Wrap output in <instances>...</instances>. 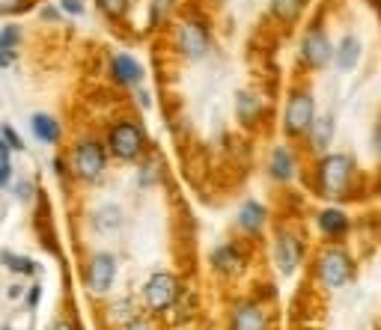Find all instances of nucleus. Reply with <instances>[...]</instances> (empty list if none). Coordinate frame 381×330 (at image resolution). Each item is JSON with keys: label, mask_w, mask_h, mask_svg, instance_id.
<instances>
[{"label": "nucleus", "mask_w": 381, "mask_h": 330, "mask_svg": "<svg viewBox=\"0 0 381 330\" xmlns=\"http://www.w3.org/2000/svg\"><path fill=\"white\" fill-rule=\"evenodd\" d=\"M113 277H117V259L110 253H95L90 259V268H87V286L95 294H105L113 286Z\"/></svg>", "instance_id": "obj_10"}, {"label": "nucleus", "mask_w": 381, "mask_h": 330, "mask_svg": "<svg viewBox=\"0 0 381 330\" xmlns=\"http://www.w3.org/2000/svg\"><path fill=\"white\" fill-rule=\"evenodd\" d=\"M143 298L152 309H170L179 301V280L170 271H158L146 280L143 286Z\"/></svg>", "instance_id": "obj_5"}, {"label": "nucleus", "mask_w": 381, "mask_h": 330, "mask_svg": "<svg viewBox=\"0 0 381 330\" xmlns=\"http://www.w3.org/2000/svg\"><path fill=\"white\" fill-rule=\"evenodd\" d=\"M110 152L122 161H135L143 152V131L135 122H120L110 131Z\"/></svg>", "instance_id": "obj_6"}, {"label": "nucleus", "mask_w": 381, "mask_h": 330, "mask_svg": "<svg viewBox=\"0 0 381 330\" xmlns=\"http://www.w3.org/2000/svg\"><path fill=\"white\" fill-rule=\"evenodd\" d=\"M209 262H212V268L218 274H224V277H233V274L241 271V253H239L236 244H218L212 250Z\"/></svg>", "instance_id": "obj_14"}, {"label": "nucleus", "mask_w": 381, "mask_h": 330, "mask_svg": "<svg viewBox=\"0 0 381 330\" xmlns=\"http://www.w3.org/2000/svg\"><path fill=\"white\" fill-rule=\"evenodd\" d=\"M370 143H372V152H375V155H381V117L375 119V128H372V140H370Z\"/></svg>", "instance_id": "obj_29"}, {"label": "nucleus", "mask_w": 381, "mask_h": 330, "mask_svg": "<svg viewBox=\"0 0 381 330\" xmlns=\"http://www.w3.org/2000/svg\"><path fill=\"white\" fill-rule=\"evenodd\" d=\"M60 6L69 15H80V12H84V0H60Z\"/></svg>", "instance_id": "obj_28"}, {"label": "nucleus", "mask_w": 381, "mask_h": 330, "mask_svg": "<svg viewBox=\"0 0 381 330\" xmlns=\"http://www.w3.org/2000/svg\"><path fill=\"white\" fill-rule=\"evenodd\" d=\"M170 4H173V0H152V21L155 24L170 12Z\"/></svg>", "instance_id": "obj_27"}, {"label": "nucleus", "mask_w": 381, "mask_h": 330, "mask_svg": "<svg viewBox=\"0 0 381 330\" xmlns=\"http://www.w3.org/2000/svg\"><path fill=\"white\" fill-rule=\"evenodd\" d=\"M51 330H72V324H69V321H57Z\"/></svg>", "instance_id": "obj_37"}, {"label": "nucleus", "mask_w": 381, "mask_h": 330, "mask_svg": "<svg viewBox=\"0 0 381 330\" xmlns=\"http://www.w3.org/2000/svg\"><path fill=\"white\" fill-rule=\"evenodd\" d=\"M239 229L247 235H259L262 226H265V206L256 203V200H247L241 208H239Z\"/></svg>", "instance_id": "obj_16"}, {"label": "nucleus", "mask_w": 381, "mask_h": 330, "mask_svg": "<svg viewBox=\"0 0 381 330\" xmlns=\"http://www.w3.org/2000/svg\"><path fill=\"white\" fill-rule=\"evenodd\" d=\"M301 60L310 69H325L330 63V42L322 27H310L301 39Z\"/></svg>", "instance_id": "obj_9"}, {"label": "nucleus", "mask_w": 381, "mask_h": 330, "mask_svg": "<svg viewBox=\"0 0 381 330\" xmlns=\"http://www.w3.org/2000/svg\"><path fill=\"white\" fill-rule=\"evenodd\" d=\"M105 149H102V143H95V140H84L75 149V173L80 179H87V181H95L98 176L105 173Z\"/></svg>", "instance_id": "obj_7"}, {"label": "nucleus", "mask_w": 381, "mask_h": 330, "mask_svg": "<svg viewBox=\"0 0 381 330\" xmlns=\"http://www.w3.org/2000/svg\"><path fill=\"white\" fill-rule=\"evenodd\" d=\"M330 57H334V65L340 72L357 69V63H360V39L352 36V33H345V36H340V42L330 48Z\"/></svg>", "instance_id": "obj_11"}, {"label": "nucleus", "mask_w": 381, "mask_h": 330, "mask_svg": "<svg viewBox=\"0 0 381 330\" xmlns=\"http://www.w3.org/2000/svg\"><path fill=\"white\" fill-rule=\"evenodd\" d=\"M93 223L102 229V233H117V229L122 226V208L108 203V206H102V208L93 214Z\"/></svg>", "instance_id": "obj_19"}, {"label": "nucleus", "mask_w": 381, "mask_h": 330, "mask_svg": "<svg viewBox=\"0 0 381 330\" xmlns=\"http://www.w3.org/2000/svg\"><path fill=\"white\" fill-rule=\"evenodd\" d=\"M274 259H277V268L280 274H295L301 268V259H304V250H301V241H298L289 229H280L277 233V241H274Z\"/></svg>", "instance_id": "obj_8"}, {"label": "nucleus", "mask_w": 381, "mask_h": 330, "mask_svg": "<svg viewBox=\"0 0 381 330\" xmlns=\"http://www.w3.org/2000/svg\"><path fill=\"white\" fill-rule=\"evenodd\" d=\"M295 176V155L289 149H274L271 155V179L289 181Z\"/></svg>", "instance_id": "obj_20"}, {"label": "nucleus", "mask_w": 381, "mask_h": 330, "mask_svg": "<svg viewBox=\"0 0 381 330\" xmlns=\"http://www.w3.org/2000/svg\"><path fill=\"white\" fill-rule=\"evenodd\" d=\"M15 42H19V30L15 27L0 30V51H15Z\"/></svg>", "instance_id": "obj_24"}, {"label": "nucleus", "mask_w": 381, "mask_h": 330, "mask_svg": "<svg viewBox=\"0 0 381 330\" xmlns=\"http://www.w3.org/2000/svg\"><path fill=\"white\" fill-rule=\"evenodd\" d=\"M30 125H33V134H36L42 143H57L60 140V125L51 117H45V113H36V117L30 119Z\"/></svg>", "instance_id": "obj_21"}, {"label": "nucleus", "mask_w": 381, "mask_h": 330, "mask_svg": "<svg viewBox=\"0 0 381 330\" xmlns=\"http://www.w3.org/2000/svg\"><path fill=\"white\" fill-rule=\"evenodd\" d=\"M9 179H12V170L9 167H0V188H6Z\"/></svg>", "instance_id": "obj_35"}, {"label": "nucleus", "mask_w": 381, "mask_h": 330, "mask_svg": "<svg viewBox=\"0 0 381 330\" xmlns=\"http://www.w3.org/2000/svg\"><path fill=\"white\" fill-rule=\"evenodd\" d=\"M176 45H179L182 57H188L191 63H200L212 48V33L200 18H191L188 15V18H182V24L176 30Z\"/></svg>", "instance_id": "obj_4"}, {"label": "nucleus", "mask_w": 381, "mask_h": 330, "mask_svg": "<svg viewBox=\"0 0 381 330\" xmlns=\"http://www.w3.org/2000/svg\"><path fill=\"white\" fill-rule=\"evenodd\" d=\"M229 330H268V319L256 304H239L229 319Z\"/></svg>", "instance_id": "obj_12"}, {"label": "nucleus", "mask_w": 381, "mask_h": 330, "mask_svg": "<svg viewBox=\"0 0 381 330\" xmlns=\"http://www.w3.org/2000/svg\"><path fill=\"white\" fill-rule=\"evenodd\" d=\"M137 98H140V105H149V92H143V90H140V92H137Z\"/></svg>", "instance_id": "obj_38"}, {"label": "nucleus", "mask_w": 381, "mask_h": 330, "mask_svg": "<svg viewBox=\"0 0 381 330\" xmlns=\"http://www.w3.org/2000/svg\"><path fill=\"white\" fill-rule=\"evenodd\" d=\"M110 72H113V78H117L122 87H137L140 80H143L140 63H137L135 57H128V54H117V57H113Z\"/></svg>", "instance_id": "obj_15"}, {"label": "nucleus", "mask_w": 381, "mask_h": 330, "mask_svg": "<svg viewBox=\"0 0 381 330\" xmlns=\"http://www.w3.org/2000/svg\"><path fill=\"white\" fill-rule=\"evenodd\" d=\"M316 223H319V229L328 238H340V235L349 233V218H345L343 208H325Z\"/></svg>", "instance_id": "obj_17"}, {"label": "nucleus", "mask_w": 381, "mask_h": 330, "mask_svg": "<svg viewBox=\"0 0 381 330\" xmlns=\"http://www.w3.org/2000/svg\"><path fill=\"white\" fill-rule=\"evenodd\" d=\"M155 181H158V164L149 161L146 167L140 170V185H155Z\"/></svg>", "instance_id": "obj_25"}, {"label": "nucleus", "mask_w": 381, "mask_h": 330, "mask_svg": "<svg viewBox=\"0 0 381 330\" xmlns=\"http://www.w3.org/2000/svg\"><path fill=\"white\" fill-rule=\"evenodd\" d=\"M0 262H4V265L6 268H12L15 274H33V271H36V265H33V262L30 259H24V256H12V253H0Z\"/></svg>", "instance_id": "obj_23"}, {"label": "nucleus", "mask_w": 381, "mask_h": 330, "mask_svg": "<svg viewBox=\"0 0 381 330\" xmlns=\"http://www.w3.org/2000/svg\"><path fill=\"white\" fill-rule=\"evenodd\" d=\"M334 128H337V122H334L330 113H322V117L313 119V125H310V143H313V149H328V143L334 140Z\"/></svg>", "instance_id": "obj_18"}, {"label": "nucleus", "mask_w": 381, "mask_h": 330, "mask_svg": "<svg viewBox=\"0 0 381 330\" xmlns=\"http://www.w3.org/2000/svg\"><path fill=\"white\" fill-rule=\"evenodd\" d=\"M98 4H102V9L108 15H122L125 6H128V0H98Z\"/></svg>", "instance_id": "obj_26"}, {"label": "nucleus", "mask_w": 381, "mask_h": 330, "mask_svg": "<svg viewBox=\"0 0 381 330\" xmlns=\"http://www.w3.org/2000/svg\"><path fill=\"white\" fill-rule=\"evenodd\" d=\"M15 60V51H0V65H12Z\"/></svg>", "instance_id": "obj_36"}, {"label": "nucleus", "mask_w": 381, "mask_h": 330, "mask_svg": "<svg viewBox=\"0 0 381 330\" xmlns=\"http://www.w3.org/2000/svg\"><path fill=\"white\" fill-rule=\"evenodd\" d=\"M355 179V161L349 155H340V152H330L319 161V185L325 191V196H334V200H340V196L349 191Z\"/></svg>", "instance_id": "obj_1"}, {"label": "nucleus", "mask_w": 381, "mask_h": 330, "mask_svg": "<svg viewBox=\"0 0 381 330\" xmlns=\"http://www.w3.org/2000/svg\"><path fill=\"white\" fill-rule=\"evenodd\" d=\"M304 12V0H271V15L277 21H295Z\"/></svg>", "instance_id": "obj_22"}, {"label": "nucleus", "mask_w": 381, "mask_h": 330, "mask_svg": "<svg viewBox=\"0 0 381 330\" xmlns=\"http://www.w3.org/2000/svg\"><path fill=\"white\" fill-rule=\"evenodd\" d=\"M21 4H24V0H0V12H4V15L19 12V9H21Z\"/></svg>", "instance_id": "obj_31"}, {"label": "nucleus", "mask_w": 381, "mask_h": 330, "mask_svg": "<svg viewBox=\"0 0 381 330\" xmlns=\"http://www.w3.org/2000/svg\"><path fill=\"white\" fill-rule=\"evenodd\" d=\"M316 277L328 289H343L352 283V259L340 247H328L316 259Z\"/></svg>", "instance_id": "obj_3"}, {"label": "nucleus", "mask_w": 381, "mask_h": 330, "mask_svg": "<svg viewBox=\"0 0 381 330\" xmlns=\"http://www.w3.org/2000/svg\"><path fill=\"white\" fill-rule=\"evenodd\" d=\"M316 98L304 90H295L289 98H286V107H283V128L289 137H301L310 131L313 119H316Z\"/></svg>", "instance_id": "obj_2"}, {"label": "nucleus", "mask_w": 381, "mask_h": 330, "mask_svg": "<svg viewBox=\"0 0 381 330\" xmlns=\"http://www.w3.org/2000/svg\"><path fill=\"white\" fill-rule=\"evenodd\" d=\"M0 167H9V146L0 143Z\"/></svg>", "instance_id": "obj_34"}, {"label": "nucleus", "mask_w": 381, "mask_h": 330, "mask_svg": "<svg viewBox=\"0 0 381 330\" xmlns=\"http://www.w3.org/2000/svg\"><path fill=\"white\" fill-rule=\"evenodd\" d=\"M262 98L254 92V90H239L236 92V117L241 125H256L262 119Z\"/></svg>", "instance_id": "obj_13"}, {"label": "nucleus", "mask_w": 381, "mask_h": 330, "mask_svg": "<svg viewBox=\"0 0 381 330\" xmlns=\"http://www.w3.org/2000/svg\"><path fill=\"white\" fill-rule=\"evenodd\" d=\"M4 330H9V327H4Z\"/></svg>", "instance_id": "obj_39"}, {"label": "nucleus", "mask_w": 381, "mask_h": 330, "mask_svg": "<svg viewBox=\"0 0 381 330\" xmlns=\"http://www.w3.org/2000/svg\"><path fill=\"white\" fill-rule=\"evenodd\" d=\"M125 330H152V324L143 321V319H131V321L125 324Z\"/></svg>", "instance_id": "obj_32"}, {"label": "nucleus", "mask_w": 381, "mask_h": 330, "mask_svg": "<svg viewBox=\"0 0 381 330\" xmlns=\"http://www.w3.org/2000/svg\"><path fill=\"white\" fill-rule=\"evenodd\" d=\"M39 294H42V289H39V286H33V289L27 292V304H30V307H36V304H39Z\"/></svg>", "instance_id": "obj_33"}, {"label": "nucleus", "mask_w": 381, "mask_h": 330, "mask_svg": "<svg viewBox=\"0 0 381 330\" xmlns=\"http://www.w3.org/2000/svg\"><path fill=\"white\" fill-rule=\"evenodd\" d=\"M4 137H6V146H12V149H24V143H21V137L15 134L12 128H4Z\"/></svg>", "instance_id": "obj_30"}]
</instances>
